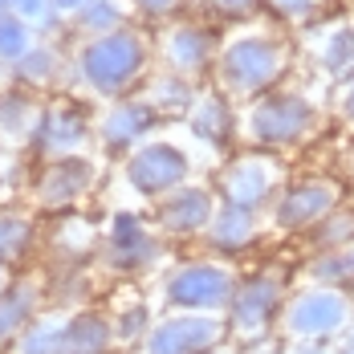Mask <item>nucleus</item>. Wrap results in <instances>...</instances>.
Returning a JSON list of instances; mask_svg holds the SVG:
<instances>
[{
    "mask_svg": "<svg viewBox=\"0 0 354 354\" xmlns=\"http://www.w3.org/2000/svg\"><path fill=\"white\" fill-rule=\"evenodd\" d=\"M261 127H265L273 139H285V135H293V131L301 127V110L293 106V102H289V106H269Z\"/></svg>",
    "mask_w": 354,
    "mask_h": 354,
    "instance_id": "obj_9",
    "label": "nucleus"
},
{
    "mask_svg": "<svg viewBox=\"0 0 354 354\" xmlns=\"http://www.w3.org/2000/svg\"><path fill=\"white\" fill-rule=\"evenodd\" d=\"M318 228H322L318 232V248L322 252H334V248L354 245V228H346L342 220H322Z\"/></svg>",
    "mask_w": 354,
    "mask_h": 354,
    "instance_id": "obj_10",
    "label": "nucleus"
},
{
    "mask_svg": "<svg viewBox=\"0 0 354 354\" xmlns=\"http://www.w3.org/2000/svg\"><path fill=\"white\" fill-rule=\"evenodd\" d=\"M330 208H334V187H326V183H306V187L289 192V200H285L281 212H277V224H281V228H306V224L322 220Z\"/></svg>",
    "mask_w": 354,
    "mask_h": 354,
    "instance_id": "obj_5",
    "label": "nucleus"
},
{
    "mask_svg": "<svg viewBox=\"0 0 354 354\" xmlns=\"http://www.w3.org/2000/svg\"><path fill=\"white\" fill-rule=\"evenodd\" d=\"M351 322H354V293L351 289L306 281L285 297L277 330H281L285 342L314 351V346L342 342L346 330H351Z\"/></svg>",
    "mask_w": 354,
    "mask_h": 354,
    "instance_id": "obj_1",
    "label": "nucleus"
},
{
    "mask_svg": "<svg viewBox=\"0 0 354 354\" xmlns=\"http://www.w3.org/2000/svg\"><path fill=\"white\" fill-rule=\"evenodd\" d=\"M342 346H346V351H354V322H351V330H346V338H342Z\"/></svg>",
    "mask_w": 354,
    "mask_h": 354,
    "instance_id": "obj_11",
    "label": "nucleus"
},
{
    "mask_svg": "<svg viewBox=\"0 0 354 354\" xmlns=\"http://www.w3.org/2000/svg\"><path fill=\"white\" fill-rule=\"evenodd\" d=\"M351 293H354V285H351Z\"/></svg>",
    "mask_w": 354,
    "mask_h": 354,
    "instance_id": "obj_13",
    "label": "nucleus"
},
{
    "mask_svg": "<svg viewBox=\"0 0 354 354\" xmlns=\"http://www.w3.org/2000/svg\"><path fill=\"white\" fill-rule=\"evenodd\" d=\"M236 293V277L224 265H183L167 281V306L179 314H228Z\"/></svg>",
    "mask_w": 354,
    "mask_h": 354,
    "instance_id": "obj_3",
    "label": "nucleus"
},
{
    "mask_svg": "<svg viewBox=\"0 0 354 354\" xmlns=\"http://www.w3.org/2000/svg\"><path fill=\"white\" fill-rule=\"evenodd\" d=\"M224 334L228 322H220L216 314H176L151 330L147 354H208L224 342Z\"/></svg>",
    "mask_w": 354,
    "mask_h": 354,
    "instance_id": "obj_4",
    "label": "nucleus"
},
{
    "mask_svg": "<svg viewBox=\"0 0 354 354\" xmlns=\"http://www.w3.org/2000/svg\"><path fill=\"white\" fill-rule=\"evenodd\" d=\"M106 342H110L106 322L77 318V322H70V326L62 330V346H57V354H102Z\"/></svg>",
    "mask_w": 354,
    "mask_h": 354,
    "instance_id": "obj_6",
    "label": "nucleus"
},
{
    "mask_svg": "<svg viewBox=\"0 0 354 354\" xmlns=\"http://www.w3.org/2000/svg\"><path fill=\"white\" fill-rule=\"evenodd\" d=\"M216 241L224 248H245L252 241V220L245 216V208H236V212H228L220 220V232H216Z\"/></svg>",
    "mask_w": 354,
    "mask_h": 354,
    "instance_id": "obj_8",
    "label": "nucleus"
},
{
    "mask_svg": "<svg viewBox=\"0 0 354 354\" xmlns=\"http://www.w3.org/2000/svg\"><path fill=\"white\" fill-rule=\"evenodd\" d=\"M285 297L289 293H285V285L273 273H257L248 281H236L232 306H228V330L241 342H261L281 318Z\"/></svg>",
    "mask_w": 354,
    "mask_h": 354,
    "instance_id": "obj_2",
    "label": "nucleus"
},
{
    "mask_svg": "<svg viewBox=\"0 0 354 354\" xmlns=\"http://www.w3.org/2000/svg\"><path fill=\"white\" fill-rule=\"evenodd\" d=\"M338 354H354V351H346V346H342V351H338Z\"/></svg>",
    "mask_w": 354,
    "mask_h": 354,
    "instance_id": "obj_12",
    "label": "nucleus"
},
{
    "mask_svg": "<svg viewBox=\"0 0 354 354\" xmlns=\"http://www.w3.org/2000/svg\"><path fill=\"white\" fill-rule=\"evenodd\" d=\"M306 281L351 289V285H354V245L334 248V252H322L318 261H314V265L306 269Z\"/></svg>",
    "mask_w": 354,
    "mask_h": 354,
    "instance_id": "obj_7",
    "label": "nucleus"
}]
</instances>
